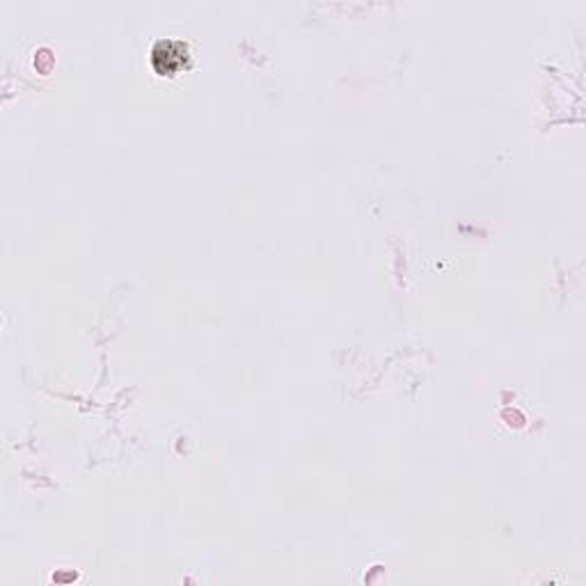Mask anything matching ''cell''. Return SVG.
Returning <instances> with one entry per match:
<instances>
[{
	"label": "cell",
	"mask_w": 586,
	"mask_h": 586,
	"mask_svg": "<svg viewBox=\"0 0 586 586\" xmlns=\"http://www.w3.org/2000/svg\"><path fill=\"white\" fill-rule=\"evenodd\" d=\"M188 60V46L177 39H160L151 48V65L159 74H174Z\"/></svg>",
	"instance_id": "6da1fadb"
}]
</instances>
